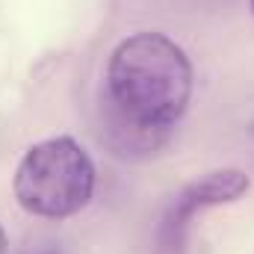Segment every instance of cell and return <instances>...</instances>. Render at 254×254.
<instances>
[{
  "mask_svg": "<svg viewBox=\"0 0 254 254\" xmlns=\"http://www.w3.org/2000/svg\"><path fill=\"white\" fill-rule=\"evenodd\" d=\"M21 254H65L57 243H36V246H30V249H24Z\"/></svg>",
  "mask_w": 254,
  "mask_h": 254,
  "instance_id": "5b68a950",
  "label": "cell"
},
{
  "mask_svg": "<svg viewBox=\"0 0 254 254\" xmlns=\"http://www.w3.org/2000/svg\"><path fill=\"white\" fill-rule=\"evenodd\" d=\"M101 142L110 148V154L122 160H136V157H148L160 151L169 142V130H154V127L139 125L127 119L125 113H119L104 98L101 101Z\"/></svg>",
  "mask_w": 254,
  "mask_h": 254,
  "instance_id": "277c9868",
  "label": "cell"
},
{
  "mask_svg": "<svg viewBox=\"0 0 254 254\" xmlns=\"http://www.w3.org/2000/svg\"><path fill=\"white\" fill-rule=\"evenodd\" d=\"M95 163L71 136H51L27 148L21 157L12 192L24 213L39 219H68L95 195Z\"/></svg>",
  "mask_w": 254,
  "mask_h": 254,
  "instance_id": "7a4b0ae2",
  "label": "cell"
},
{
  "mask_svg": "<svg viewBox=\"0 0 254 254\" xmlns=\"http://www.w3.org/2000/svg\"><path fill=\"white\" fill-rule=\"evenodd\" d=\"M252 187L249 175L243 169H213L207 175H201L198 181L187 184L184 190L175 195L172 207L163 216V228H160V240L163 249L169 254H178L184 249L187 231H190L192 219L210 207H222V204H234L240 201Z\"/></svg>",
  "mask_w": 254,
  "mask_h": 254,
  "instance_id": "3957f363",
  "label": "cell"
},
{
  "mask_svg": "<svg viewBox=\"0 0 254 254\" xmlns=\"http://www.w3.org/2000/svg\"><path fill=\"white\" fill-rule=\"evenodd\" d=\"M252 15H254V0H252Z\"/></svg>",
  "mask_w": 254,
  "mask_h": 254,
  "instance_id": "52a82bcc",
  "label": "cell"
},
{
  "mask_svg": "<svg viewBox=\"0 0 254 254\" xmlns=\"http://www.w3.org/2000/svg\"><path fill=\"white\" fill-rule=\"evenodd\" d=\"M192 83L187 51L163 33L142 30L122 39L110 54L104 98L127 119L172 133L190 110Z\"/></svg>",
  "mask_w": 254,
  "mask_h": 254,
  "instance_id": "6da1fadb",
  "label": "cell"
},
{
  "mask_svg": "<svg viewBox=\"0 0 254 254\" xmlns=\"http://www.w3.org/2000/svg\"><path fill=\"white\" fill-rule=\"evenodd\" d=\"M0 254H6V231H3V225H0Z\"/></svg>",
  "mask_w": 254,
  "mask_h": 254,
  "instance_id": "8992f818",
  "label": "cell"
}]
</instances>
